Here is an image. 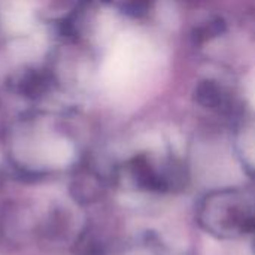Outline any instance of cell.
I'll return each instance as SVG.
<instances>
[{"label": "cell", "instance_id": "1", "mask_svg": "<svg viewBox=\"0 0 255 255\" xmlns=\"http://www.w3.org/2000/svg\"><path fill=\"white\" fill-rule=\"evenodd\" d=\"M28 22H30V13L24 7H16L9 13L7 24L10 25L12 30H22L28 27Z\"/></svg>", "mask_w": 255, "mask_h": 255}]
</instances>
